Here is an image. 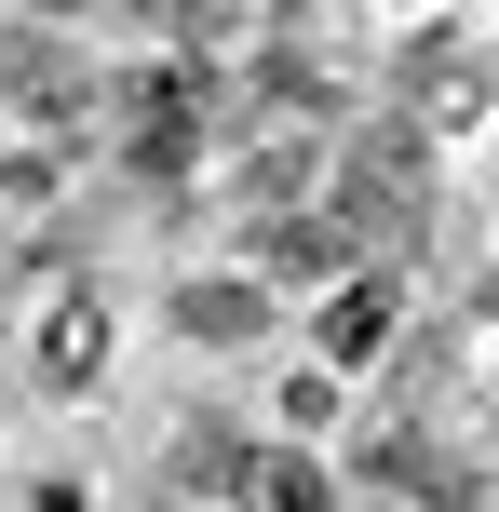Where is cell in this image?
I'll return each instance as SVG.
<instances>
[{
    "mask_svg": "<svg viewBox=\"0 0 499 512\" xmlns=\"http://www.w3.org/2000/svg\"><path fill=\"white\" fill-rule=\"evenodd\" d=\"M95 351H108V297H95V283H54V297H41V337H27V391H81Z\"/></svg>",
    "mask_w": 499,
    "mask_h": 512,
    "instance_id": "1",
    "label": "cell"
},
{
    "mask_svg": "<svg viewBox=\"0 0 499 512\" xmlns=\"http://www.w3.org/2000/svg\"><path fill=\"white\" fill-rule=\"evenodd\" d=\"M257 324H270V283H243V270L176 283V337H203V351H230V337H257Z\"/></svg>",
    "mask_w": 499,
    "mask_h": 512,
    "instance_id": "2",
    "label": "cell"
},
{
    "mask_svg": "<svg viewBox=\"0 0 499 512\" xmlns=\"http://www.w3.org/2000/svg\"><path fill=\"white\" fill-rule=\"evenodd\" d=\"M243 512H338V472L311 445H257L243 459Z\"/></svg>",
    "mask_w": 499,
    "mask_h": 512,
    "instance_id": "3",
    "label": "cell"
},
{
    "mask_svg": "<svg viewBox=\"0 0 499 512\" xmlns=\"http://www.w3.org/2000/svg\"><path fill=\"white\" fill-rule=\"evenodd\" d=\"M392 310H405V297H392V283H351V297H338V310H324V364H338V378H351V364H365V351H378V337H392Z\"/></svg>",
    "mask_w": 499,
    "mask_h": 512,
    "instance_id": "4",
    "label": "cell"
}]
</instances>
